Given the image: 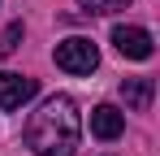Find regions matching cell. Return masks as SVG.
I'll return each mask as SVG.
<instances>
[{"label": "cell", "mask_w": 160, "mask_h": 156, "mask_svg": "<svg viewBox=\"0 0 160 156\" xmlns=\"http://www.w3.org/2000/svg\"><path fill=\"white\" fill-rule=\"evenodd\" d=\"M112 44H117L121 56H130V61H147V56L156 52L152 30H143V26H112Z\"/></svg>", "instance_id": "obj_3"}, {"label": "cell", "mask_w": 160, "mask_h": 156, "mask_svg": "<svg viewBox=\"0 0 160 156\" xmlns=\"http://www.w3.org/2000/svg\"><path fill=\"white\" fill-rule=\"evenodd\" d=\"M152 96H156V82H152V78H126V82H121V100L130 104L134 113H143V108L152 104Z\"/></svg>", "instance_id": "obj_6"}, {"label": "cell", "mask_w": 160, "mask_h": 156, "mask_svg": "<svg viewBox=\"0 0 160 156\" xmlns=\"http://www.w3.org/2000/svg\"><path fill=\"white\" fill-rule=\"evenodd\" d=\"M56 65L65 70V74H91L95 65H100V52H95V44L91 39H82V35H74V39H65V44H56Z\"/></svg>", "instance_id": "obj_2"}, {"label": "cell", "mask_w": 160, "mask_h": 156, "mask_svg": "<svg viewBox=\"0 0 160 156\" xmlns=\"http://www.w3.org/2000/svg\"><path fill=\"white\" fill-rule=\"evenodd\" d=\"M26 148L35 156H74L82 139V122L69 96H52L39 104V113H30L26 130H22Z\"/></svg>", "instance_id": "obj_1"}, {"label": "cell", "mask_w": 160, "mask_h": 156, "mask_svg": "<svg viewBox=\"0 0 160 156\" xmlns=\"http://www.w3.org/2000/svg\"><path fill=\"white\" fill-rule=\"evenodd\" d=\"M82 13H117V9H126L130 0H78Z\"/></svg>", "instance_id": "obj_7"}, {"label": "cell", "mask_w": 160, "mask_h": 156, "mask_svg": "<svg viewBox=\"0 0 160 156\" xmlns=\"http://www.w3.org/2000/svg\"><path fill=\"white\" fill-rule=\"evenodd\" d=\"M18 44H22V22H13L4 35H0V56H13V52H18Z\"/></svg>", "instance_id": "obj_8"}, {"label": "cell", "mask_w": 160, "mask_h": 156, "mask_svg": "<svg viewBox=\"0 0 160 156\" xmlns=\"http://www.w3.org/2000/svg\"><path fill=\"white\" fill-rule=\"evenodd\" d=\"M121 130H126V113H117L112 104H100L91 113V134L95 139H117Z\"/></svg>", "instance_id": "obj_5"}, {"label": "cell", "mask_w": 160, "mask_h": 156, "mask_svg": "<svg viewBox=\"0 0 160 156\" xmlns=\"http://www.w3.org/2000/svg\"><path fill=\"white\" fill-rule=\"evenodd\" d=\"M39 91V82L26 74H0V108H22Z\"/></svg>", "instance_id": "obj_4"}]
</instances>
